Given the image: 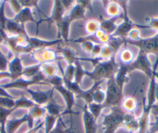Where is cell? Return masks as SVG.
<instances>
[{
    "mask_svg": "<svg viewBox=\"0 0 158 133\" xmlns=\"http://www.w3.org/2000/svg\"><path fill=\"white\" fill-rule=\"evenodd\" d=\"M119 65L115 61V57L108 61H102L95 66L92 71H86L85 76L90 78L95 82H104L109 78L115 77Z\"/></svg>",
    "mask_w": 158,
    "mask_h": 133,
    "instance_id": "cell-1",
    "label": "cell"
},
{
    "mask_svg": "<svg viewBox=\"0 0 158 133\" xmlns=\"http://www.w3.org/2000/svg\"><path fill=\"white\" fill-rule=\"evenodd\" d=\"M126 111L121 107L110 108V111L103 116L102 128L103 133H115L120 128H123V119Z\"/></svg>",
    "mask_w": 158,
    "mask_h": 133,
    "instance_id": "cell-2",
    "label": "cell"
},
{
    "mask_svg": "<svg viewBox=\"0 0 158 133\" xmlns=\"http://www.w3.org/2000/svg\"><path fill=\"white\" fill-rule=\"evenodd\" d=\"M106 82V100L103 103L105 108H116L121 107L123 100V90L117 85L115 81V78H109Z\"/></svg>",
    "mask_w": 158,
    "mask_h": 133,
    "instance_id": "cell-3",
    "label": "cell"
},
{
    "mask_svg": "<svg viewBox=\"0 0 158 133\" xmlns=\"http://www.w3.org/2000/svg\"><path fill=\"white\" fill-rule=\"evenodd\" d=\"M36 84H43V85H49L47 83V78L45 75L40 71L34 78L31 79H27L23 77H20L15 81H12L7 84L0 85L2 88L8 90V89H21V90L27 91L31 86Z\"/></svg>",
    "mask_w": 158,
    "mask_h": 133,
    "instance_id": "cell-4",
    "label": "cell"
},
{
    "mask_svg": "<svg viewBox=\"0 0 158 133\" xmlns=\"http://www.w3.org/2000/svg\"><path fill=\"white\" fill-rule=\"evenodd\" d=\"M123 10V22L121 23L118 24L115 33L112 37H116V38H120L123 40H125L127 38V36L130 33V32L134 28L142 29L143 25L134 23L131 19H130L128 16V10H127V2H118Z\"/></svg>",
    "mask_w": 158,
    "mask_h": 133,
    "instance_id": "cell-5",
    "label": "cell"
},
{
    "mask_svg": "<svg viewBox=\"0 0 158 133\" xmlns=\"http://www.w3.org/2000/svg\"><path fill=\"white\" fill-rule=\"evenodd\" d=\"M124 43L125 46L129 44L139 48V51H142L147 55L154 54L158 57V31L154 36L151 37L140 38L137 41H131L125 39Z\"/></svg>",
    "mask_w": 158,
    "mask_h": 133,
    "instance_id": "cell-6",
    "label": "cell"
},
{
    "mask_svg": "<svg viewBox=\"0 0 158 133\" xmlns=\"http://www.w3.org/2000/svg\"><path fill=\"white\" fill-rule=\"evenodd\" d=\"M127 66H128L130 73L134 71H140L150 79L153 77V65L151 64L149 60L148 55L142 51H139L138 55L136 56L135 60Z\"/></svg>",
    "mask_w": 158,
    "mask_h": 133,
    "instance_id": "cell-7",
    "label": "cell"
},
{
    "mask_svg": "<svg viewBox=\"0 0 158 133\" xmlns=\"http://www.w3.org/2000/svg\"><path fill=\"white\" fill-rule=\"evenodd\" d=\"M29 55L33 58L37 63H51V62H58L63 60L60 54L59 55L57 52L51 47L44 48L33 50Z\"/></svg>",
    "mask_w": 158,
    "mask_h": 133,
    "instance_id": "cell-8",
    "label": "cell"
},
{
    "mask_svg": "<svg viewBox=\"0 0 158 133\" xmlns=\"http://www.w3.org/2000/svg\"><path fill=\"white\" fill-rule=\"evenodd\" d=\"M54 87V90L58 91L61 95L62 98H64L65 104H66V107H65V110L63 113V115L69 114L71 117H72L73 115H77V113L73 111V108L76 105L75 95L73 92L70 91L68 89H67L64 84H59V85L54 86V87Z\"/></svg>",
    "mask_w": 158,
    "mask_h": 133,
    "instance_id": "cell-9",
    "label": "cell"
},
{
    "mask_svg": "<svg viewBox=\"0 0 158 133\" xmlns=\"http://www.w3.org/2000/svg\"><path fill=\"white\" fill-rule=\"evenodd\" d=\"M25 123H27L29 129H31L35 126V121L28 113L19 119H8L6 125V133H16V131Z\"/></svg>",
    "mask_w": 158,
    "mask_h": 133,
    "instance_id": "cell-10",
    "label": "cell"
},
{
    "mask_svg": "<svg viewBox=\"0 0 158 133\" xmlns=\"http://www.w3.org/2000/svg\"><path fill=\"white\" fill-rule=\"evenodd\" d=\"M54 91L55 90L54 87L48 91H34L31 88H29L26 91V92L30 95V99L36 105L44 106L51 98H53Z\"/></svg>",
    "mask_w": 158,
    "mask_h": 133,
    "instance_id": "cell-11",
    "label": "cell"
},
{
    "mask_svg": "<svg viewBox=\"0 0 158 133\" xmlns=\"http://www.w3.org/2000/svg\"><path fill=\"white\" fill-rule=\"evenodd\" d=\"M62 43H64V41L61 39H56L54 40H45L38 38V37H29L28 38V46L31 52L36 50L51 47L54 45H58Z\"/></svg>",
    "mask_w": 158,
    "mask_h": 133,
    "instance_id": "cell-12",
    "label": "cell"
},
{
    "mask_svg": "<svg viewBox=\"0 0 158 133\" xmlns=\"http://www.w3.org/2000/svg\"><path fill=\"white\" fill-rule=\"evenodd\" d=\"M65 13H66V11H65L63 5H62L61 1L56 0L54 3L51 16L50 17H46L45 19H42V20H40V22H47L49 24L54 23L55 25H57L65 17Z\"/></svg>",
    "mask_w": 158,
    "mask_h": 133,
    "instance_id": "cell-13",
    "label": "cell"
},
{
    "mask_svg": "<svg viewBox=\"0 0 158 133\" xmlns=\"http://www.w3.org/2000/svg\"><path fill=\"white\" fill-rule=\"evenodd\" d=\"M82 111V119L84 124L85 133H97V121L88 109L87 105L81 107Z\"/></svg>",
    "mask_w": 158,
    "mask_h": 133,
    "instance_id": "cell-14",
    "label": "cell"
},
{
    "mask_svg": "<svg viewBox=\"0 0 158 133\" xmlns=\"http://www.w3.org/2000/svg\"><path fill=\"white\" fill-rule=\"evenodd\" d=\"M25 67L23 64L22 60L19 55H15L9 63L8 72L11 75L12 81L18 79L22 77Z\"/></svg>",
    "mask_w": 158,
    "mask_h": 133,
    "instance_id": "cell-15",
    "label": "cell"
},
{
    "mask_svg": "<svg viewBox=\"0 0 158 133\" xmlns=\"http://www.w3.org/2000/svg\"><path fill=\"white\" fill-rule=\"evenodd\" d=\"M5 32L9 36H24V37H29L28 33L26 30L24 26L20 25L16 22L13 19H7L6 24L5 26Z\"/></svg>",
    "mask_w": 158,
    "mask_h": 133,
    "instance_id": "cell-16",
    "label": "cell"
},
{
    "mask_svg": "<svg viewBox=\"0 0 158 133\" xmlns=\"http://www.w3.org/2000/svg\"><path fill=\"white\" fill-rule=\"evenodd\" d=\"M130 71H129L128 66L127 65L119 64L118 70H117L116 74L115 75V81L116 82L117 85L120 87L121 89L123 90V87L127 83L129 82L130 80Z\"/></svg>",
    "mask_w": 158,
    "mask_h": 133,
    "instance_id": "cell-17",
    "label": "cell"
},
{
    "mask_svg": "<svg viewBox=\"0 0 158 133\" xmlns=\"http://www.w3.org/2000/svg\"><path fill=\"white\" fill-rule=\"evenodd\" d=\"M123 16V15L122 14L120 16H117V17L102 19L101 21H99L100 29L102 30L108 35L112 36L115 33L117 26H118L117 21L118 20L119 18H122Z\"/></svg>",
    "mask_w": 158,
    "mask_h": 133,
    "instance_id": "cell-18",
    "label": "cell"
},
{
    "mask_svg": "<svg viewBox=\"0 0 158 133\" xmlns=\"http://www.w3.org/2000/svg\"><path fill=\"white\" fill-rule=\"evenodd\" d=\"M13 19L22 26H24L29 22H34L37 24V26H39L40 24V22H37L33 16L31 9L29 8H23V10L18 14H16Z\"/></svg>",
    "mask_w": 158,
    "mask_h": 133,
    "instance_id": "cell-19",
    "label": "cell"
},
{
    "mask_svg": "<svg viewBox=\"0 0 158 133\" xmlns=\"http://www.w3.org/2000/svg\"><path fill=\"white\" fill-rule=\"evenodd\" d=\"M123 128L127 129L130 133H136L139 129L138 118L135 116L134 113L126 112L123 119Z\"/></svg>",
    "mask_w": 158,
    "mask_h": 133,
    "instance_id": "cell-20",
    "label": "cell"
},
{
    "mask_svg": "<svg viewBox=\"0 0 158 133\" xmlns=\"http://www.w3.org/2000/svg\"><path fill=\"white\" fill-rule=\"evenodd\" d=\"M44 108L47 111V114L56 116V117H62L65 110V108H64V106L62 105H59L54 99V98H51L48 102V104L44 105Z\"/></svg>",
    "mask_w": 158,
    "mask_h": 133,
    "instance_id": "cell-21",
    "label": "cell"
},
{
    "mask_svg": "<svg viewBox=\"0 0 158 133\" xmlns=\"http://www.w3.org/2000/svg\"><path fill=\"white\" fill-rule=\"evenodd\" d=\"M71 22L66 19V17L64 18L63 20L59 22L57 26V30H58V37L57 39H61L64 43H68L69 40V33H70V27H71Z\"/></svg>",
    "mask_w": 158,
    "mask_h": 133,
    "instance_id": "cell-22",
    "label": "cell"
},
{
    "mask_svg": "<svg viewBox=\"0 0 158 133\" xmlns=\"http://www.w3.org/2000/svg\"><path fill=\"white\" fill-rule=\"evenodd\" d=\"M117 56H118V60L120 62V64L127 65V66L130 65L136 58L134 52L131 49L127 47V46H124L118 51Z\"/></svg>",
    "mask_w": 158,
    "mask_h": 133,
    "instance_id": "cell-23",
    "label": "cell"
},
{
    "mask_svg": "<svg viewBox=\"0 0 158 133\" xmlns=\"http://www.w3.org/2000/svg\"><path fill=\"white\" fill-rule=\"evenodd\" d=\"M85 13L86 10L80 4L77 3V2L76 1V4L70 10L69 14L65 16V17L70 22H72L74 21L77 20V19H85Z\"/></svg>",
    "mask_w": 158,
    "mask_h": 133,
    "instance_id": "cell-24",
    "label": "cell"
},
{
    "mask_svg": "<svg viewBox=\"0 0 158 133\" xmlns=\"http://www.w3.org/2000/svg\"><path fill=\"white\" fill-rule=\"evenodd\" d=\"M103 82H95L94 84L92 85V87H91L90 88L88 89V90H82L78 95H76V98H81L86 102V105H89L93 102V95L95 93V91L98 88V87L101 86V84Z\"/></svg>",
    "mask_w": 158,
    "mask_h": 133,
    "instance_id": "cell-25",
    "label": "cell"
},
{
    "mask_svg": "<svg viewBox=\"0 0 158 133\" xmlns=\"http://www.w3.org/2000/svg\"><path fill=\"white\" fill-rule=\"evenodd\" d=\"M60 50V56L68 64H74V63L80 59V57H78L74 50L70 46H63Z\"/></svg>",
    "mask_w": 158,
    "mask_h": 133,
    "instance_id": "cell-26",
    "label": "cell"
},
{
    "mask_svg": "<svg viewBox=\"0 0 158 133\" xmlns=\"http://www.w3.org/2000/svg\"><path fill=\"white\" fill-rule=\"evenodd\" d=\"M40 64H41L40 71L45 75V77L47 78V80L58 75L59 66L57 62L44 63H40Z\"/></svg>",
    "mask_w": 158,
    "mask_h": 133,
    "instance_id": "cell-27",
    "label": "cell"
},
{
    "mask_svg": "<svg viewBox=\"0 0 158 133\" xmlns=\"http://www.w3.org/2000/svg\"><path fill=\"white\" fill-rule=\"evenodd\" d=\"M105 11L109 18L120 16L123 14V10L118 2L111 1L106 2L105 5Z\"/></svg>",
    "mask_w": 158,
    "mask_h": 133,
    "instance_id": "cell-28",
    "label": "cell"
},
{
    "mask_svg": "<svg viewBox=\"0 0 158 133\" xmlns=\"http://www.w3.org/2000/svg\"><path fill=\"white\" fill-rule=\"evenodd\" d=\"M138 106L137 100L134 97L129 96L124 98L121 104V108L126 111V112L134 113Z\"/></svg>",
    "mask_w": 158,
    "mask_h": 133,
    "instance_id": "cell-29",
    "label": "cell"
},
{
    "mask_svg": "<svg viewBox=\"0 0 158 133\" xmlns=\"http://www.w3.org/2000/svg\"><path fill=\"white\" fill-rule=\"evenodd\" d=\"M27 113L31 116L33 120L39 122V121L44 120V119L47 115V111L45 109L44 106L36 105L33 108H30Z\"/></svg>",
    "mask_w": 158,
    "mask_h": 133,
    "instance_id": "cell-30",
    "label": "cell"
},
{
    "mask_svg": "<svg viewBox=\"0 0 158 133\" xmlns=\"http://www.w3.org/2000/svg\"><path fill=\"white\" fill-rule=\"evenodd\" d=\"M36 104L32 101L30 98H28L25 95H22L19 98H16L15 101V109H19V108H27L30 110V108L35 106Z\"/></svg>",
    "mask_w": 158,
    "mask_h": 133,
    "instance_id": "cell-31",
    "label": "cell"
},
{
    "mask_svg": "<svg viewBox=\"0 0 158 133\" xmlns=\"http://www.w3.org/2000/svg\"><path fill=\"white\" fill-rule=\"evenodd\" d=\"M51 133H74L73 130L72 122H71V126L67 127L62 117H60L57 120L55 127Z\"/></svg>",
    "mask_w": 158,
    "mask_h": 133,
    "instance_id": "cell-32",
    "label": "cell"
},
{
    "mask_svg": "<svg viewBox=\"0 0 158 133\" xmlns=\"http://www.w3.org/2000/svg\"><path fill=\"white\" fill-rule=\"evenodd\" d=\"M60 117H56V116L51 115L47 114L46 116L44 119V133H51L52 130L55 127L57 124V120Z\"/></svg>",
    "mask_w": 158,
    "mask_h": 133,
    "instance_id": "cell-33",
    "label": "cell"
},
{
    "mask_svg": "<svg viewBox=\"0 0 158 133\" xmlns=\"http://www.w3.org/2000/svg\"><path fill=\"white\" fill-rule=\"evenodd\" d=\"M40 67H41L40 63H36V64L25 67L22 77L24 78H27V79H31V78H34L40 71Z\"/></svg>",
    "mask_w": 158,
    "mask_h": 133,
    "instance_id": "cell-34",
    "label": "cell"
},
{
    "mask_svg": "<svg viewBox=\"0 0 158 133\" xmlns=\"http://www.w3.org/2000/svg\"><path fill=\"white\" fill-rule=\"evenodd\" d=\"M116 57V54L113 51V50L110 47L108 44L103 45L102 48L101 54H100L98 58L102 60V61H108L110 60L111 59L114 58Z\"/></svg>",
    "mask_w": 158,
    "mask_h": 133,
    "instance_id": "cell-35",
    "label": "cell"
},
{
    "mask_svg": "<svg viewBox=\"0 0 158 133\" xmlns=\"http://www.w3.org/2000/svg\"><path fill=\"white\" fill-rule=\"evenodd\" d=\"M74 66H75V75H74V81H75L77 84H81L82 79L84 78V77H85L86 71L83 68L80 60L76 61L74 63Z\"/></svg>",
    "mask_w": 158,
    "mask_h": 133,
    "instance_id": "cell-36",
    "label": "cell"
},
{
    "mask_svg": "<svg viewBox=\"0 0 158 133\" xmlns=\"http://www.w3.org/2000/svg\"><path fill=\"white\" fill-rule=\"evenodd\" d=\"M87 107L89 111L94 116V118H95L96 121H98V119L101 115L103 110L105 109V107L103 105V104H97L95 103V102L89 104V105H87Z\"/></svg>",
    "mask_w": 158,
    "mask_h": 133,
    "instance_id": "cell-37",
    "label": "cell"
},
{
    "mask_svg": "<svg viewBox=\"0 0 158 133\" xmlns=\"http://www.w3.org/2000/svg\"><path fill=\"white\" fill-rule=\"evenodd\" d=\"M16 111L15 108L9 109L0 107V128H6V125L8 121L9 117Z\"/></svg>",
    "mask_w": 158,
    "mask_h": 133,
    "instance_id": "cell-38",
    "label": "cell"
},
{
    "mask_svg": "<svg viewBox=\"0 0 158 133\" xmlns=\"http://www.w3.org/2000/svg\"><path fill=\"white\" fill-rule=\"evenodd\" d=\"M85 30L87 31L89 35H92L100 30V22L97 19H89L86 21Z\"/></svg>",
    "mask_w": 158,
    "mask_h": 133,
    "instance_id": "cell-39",
    "label": "cell"
},
{
    "mask_svg": "<svg viewBox=\"0 0 158 133\" xmlns=\"http://www.w3.org/2000/svg\"><path fill=\"white\" fill-rule=\"evenodd\" d=\"M64 81V85L66 87L67 89L70 91L73 92L74 95H78L80 92L82 91V89L81 88V86L80 84H77L75 81H68V80L63 79Z\"/></svg>",
    "mask_w": 158,
    "mask_h": 133,
    "instance_id": "cell-40",
    "label": "cell"
},
{
    "mask_svg": "<svg viewBox=\"0 0 158 133\" xmlns=\"http://www.w3.org/2000/svg\"><path fill=\"white\" fill-rule=\"evenodd\" d=\"M74 75H75V66H74V64H68L64 71L62 78H63V79L68 80V81H74Z\"/></svg>",
    "mask_w": 158,
    "mask_h": 133,
    "instance_id": "cell-41",
    "label": "cell"
},
{
    "mask_svg": "<svg viewBox=\"0 0 158 133\" xmlns=\"http://www.w3.org/2000/svg\"><path fill=\"white\" fill-rule=\"evenodd\" d=\"M105 100H106V91H103L101 87H99L94 93L93 102L97 104H103Z\"/></svg>",
    "mask_w": 158,
    "mask_h": 133,
    "instance_id": "cell-42",
    "label": "cell"
},
{
    "mask_svg": "<svg viewBox=\"0 0 158 133\" xmlns=\"http://www.w3.org/2000/svg\"><path fill=\"white\" fill-rule=\"evenodd\" d=\"M5 1H0V29L5 30L7 18L5 15Z\"/></svg>",
    "mask_w": 158,
    "mask_h": 133,
    "instance_id": "cell-43",
    "label": "cell"
},
{
    "mask_svg": "<svg viewBox=\"0 0 158 133\" xmlns=\"http://www.w3.org/2000/svg\"><path fill=\"white\" fill-rule=\"evenodd\" d=\"M15 101H16V99H11V98L0 97V107L9 108V109L14 108Z\"/></svg>",
    "mask_w": 158,
    "mask_h": 133,
    "instance_id": "cell-44",
    "label": "cell"
},
{
    "mask_svg": "<svg viewBox=\"0 0 158 133\" xmlns=\"http://www.w3.org/2000/svg\"><path fill=\"white\" fill-rule=\"evenodd\" d=\"M140 31L139 29L134 28L130 32V33L127 36V40H131V41H137L140 39Z\"/></svg>",
    "mask_w": 158,
    "mask_h": 133,
    "instance_id": "cell-45",
    "label": "cell"
},
{
    "mask_svg": "<svg viewBox=\"0 0 158 133\" xmlns=\"http://www.w3.org/2000/svg\"><path fill=\"white\" fill-rule=\"evenodd\" d=\"M19 2H20V4L22 5L23 8L38 9V3H39L38 1H34V0H23V1H19Z\"/></svg>",
    "mask_w": 158,
    "mask_h": 133,
    "instance_id": "cell-46",
    "label": "cell"
},
{
    "mask_svg": "<svg viewBox=\"0 0 158 133\" xmlns=\"http://www.w3.org/2000/svg\"><path fill=\"white\" fill-rule=\"evenodd\" d=\"M102 44L101 43H95L93 48L92 50V52L90 54L91 58H98L101 54L102 48Z\"/></svg>",
    "mask_w": 158,
    "mask_h": 133,
    "instance_id": "cell-47",
    "label": "cell"
},
{
    "mask_svg": "<svg viewBox=\"0 0 158 133\" xmlns=\"http://www.w3.org/2000/svg\"><path fill=\"white\" fill-rule=\"evenodd\" d=\"M154 117V122H150L147 133H158V117Z\"/></svg>",
    "mask_w": 158,
    "mask_h": 133,
    "instance_id": "cell-48",
    "label": "cell"
},
{
    "mask_svg": "<svg viewBox=\"0 0 158 133\" xmlns=\"http://www.w3.org/2000/svg\"><path fill=\"white\" fill-rule=\"evenodd\" d=\"M8 3L10 4V7L13 10V11L14 12L15 14H18L21 10H23V6L20 4L19 1H14V0H12V1H9Z\"/></svg>",
    "mask_w": 158,
    "mask_h": 133,
    "instance_id": "cell-49",
    "label": "cell"
},
{
    "mask_svg": "<svg viewBox=\"0 0 158 133\" xmlns=\"http://www.w3.org/2000/svg\"><path fill=\"white\" fill-rule=\"evenodd\" d=\"M80 44H81V48H82V50L85 51V52L90 54L95 43H92V42L91 41H84V42H81Z\"/></svg>",
    "mask_w": 158,
    "mask_h": 133,
    "instance_id": "cell-50",
    "label": "cell"
},
{
    "mask_svg": "<svg viewBox=\"0 0 158 133\" xmlns=\"http://www.w3.org/2000/svg\"><path fill=\"white\" fill-rule=\"evenodd\" d=\"M44 126V120L39 121V122H37V123L35 125V126L33 127V128H31V129H29L26 133H37L40 130L43 128Z\"/></svg>",
    "mask_w": 158,
    "mask_h": 133,
    "instance_id": "cell-51",
    "label": "cell"
},
{
    "mask_svg": "<svg viewBox=\"0 0 158 133\" xmlns=\"http://www.w3.org/2000/svg\"><path fill=\"white\" fill-rule=\"evenodd\" d=\"M61 3L65 11H70L76 4V1H61Z\"/></svg>",
    "mask_w": 158,
    "mask_h": 133,
    "instance_id": "cell-52",
    "label": "cell"
},
{
    "mask_svg": "<svg viewBox=\"0 0 158 133\" xmlns=\"http://www.w3.org/2000/svg\"><path fill=\"white\" fill-rule=\"evenodd\" d=\"M77 3L80 4L86 11H87L88 10H92V2H91L90 1H86V0L85 1V0H83V1H77Z\"/></svg>",
    "mask_w": 158,
    "mask_h": 133,
    "instance_id": "cell-53",
    "label": "cell"
},
{
    "mask_svg": "<svg viewBox=\"0 0 158 133\" xmlns=\"http://www.w3.org/2000/svg\"><path fill=\"white\" fill-rule=\"evenodd\" d=\"M0 97H3V98H11V99H16L15 97L12 96L10 94L8 93L7 90L2 88L1 86H0Z\"/></svg>",
    "mask_w": 158,
    "mask_h": 133,
    "instance_id": "cell-54",
    "label": "cell"
},
{
    "mask_svg": "<svg viewBox=\"0 0 158 133\" xmlns=\"http://www.w3.org/2000/svg\"><path fill=\"white\" fill-rule=\"evenodd\" d=\"M146 22H147V26L149 29V26H150L158 25V17L157 18H147Z\"/></svg>",
    "mask_w": 158,
    "mask_h": 133,
    "instance_id": "cell-55",
    "label": "cell"
},
{
    "mask_svg": "<svg viewBox=\"0 0 158 133\" xmlns=\"http://www.w3.org/2000/svg\"><path fill=\"white\" fill-rule=\"evenodd\" d=\"M6 78H9V79L12 80V76L8 71L6 72H0V81L1 80L6 79Z\"/></svg>",
    "mask_w": 158,
    "mask_h": 133,
    "instance_id": "cell-56",
    "label": "cell"
},
{
    "mask_svg": "<svg viewBox=\"0 0 158 133\" xmlns=\"http://www.w3.org/2000/svg\"><path fill=\"white\" fill-rule=\"evenodd\" d=\"M151 115H153V116H157L158 117V103H155L152 106Z\"/></svg>",
    "mask_w": 158,
    "mask_h": 133,
    "instance_id": "cell-57",
    "label": "cell"
},
{
    "mask_svg": "<svg viewBox=\"0 0 158 133\" xmlns=\"http://www.w3.org/2000/svg\"><path fill=\"white\" fill-rule=\"evenodd\" d=\"M155 98H156V103H158V83L156 84V93H155Z\"/></svg>",
    "mask_w": 158,
    "mask_h": 133,
    "instance_id": "cell-58",
    "label": "cell"
},
{
    "mask_svg": "<svg viewBox=\"0 0 158 133\" xmlns=\"http://www.w3.org/2000/svg\"><path fill=\"white\" fill-rule=\"evenodd\" d=\"M149 29H153V30H156V31H158V25H151L149 26Z\"/></svg>",
    "mask_w": 158,
    "mask_h": 133,
    "instance_id": "cell-59",
    "label": "cell"
},
{
    "mask_svg": "<svg viewBox=\"0 0 158 133\" xmlns=\"http://www.w3.org/2000/svg\"></svg>",
    "mask_w": 158,
    "mask_h": 133,
    "instance_id": "cell-60",
    "label": "cell"
}]
</instances>
